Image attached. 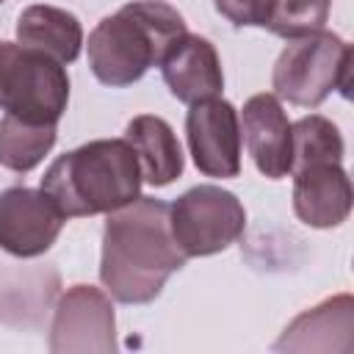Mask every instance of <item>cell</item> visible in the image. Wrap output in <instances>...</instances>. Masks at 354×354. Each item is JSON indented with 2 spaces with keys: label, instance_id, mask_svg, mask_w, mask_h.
I'll return each instance as SVG.
<instances>
[{
  "label": "cell",
  "instance_id": "1",
  "mask_svg": "<svg viewBox=\"0 0 354 354\" xmlns=\"http://www.w3.org/2000/svg\"><path fill=\"white\" fill-rule=\"evenodd\" d=\"M169 227V205L155 196H138L108 213L102 230L100 279L122 304H149L160 296L166 279L185 266Z\"/></svg>",
  "mask_w": 354,
  "mask_h": 354
},
{
  "label": "cell",
  "instance_id": "2",
  "mask_svg": "<svg viewBox=\"0 0 354 354\" xmlns=\"http://www.w3.org/2000/svg\"><path fill=\"white\" fill-rule=\"evenodd\" d=\"M141 169L124 138H97L50 163L41 191L66 218L97 216L141 196Z\"/></svg>",
  "mask_w": 354,
  "mask_h": 354
},
{
  "label": "cell",
  "instance_id": "3",
  "mask_svg": "<svg viewBox=\"0 0 354 354\" xmlns=\"http://www.w3.org/2000/svg\"><path fill=\"white\" fill-rule=\"evenodd\" d=\"M185 19L163 0H136L97 22L88 33V66L111 88L133 86L160 66L169 47L185 36Z\"/></svg>",
  "mask_w": 354,
  "mask_h": 354
},
{
  "label": "cell",
  "instance_id": "4",
  "mask_svg": "<svg viewBox=\"0 0 354 354\" xmlns=\"http://www.w3.org/2000/svg\"><path fill=\"white\" fill-rule=\"evenodd\" d=\"M271 86L277 97L301 108L321 105L335 88L348 97L351 47L332 30H315L290 39L274 64Z\"/></svg>",
  "mask_w": 354,
  "mask_h": 354
},
{
  "label": "cell",
  "instance_id": "5",
  "mask_svg": "<svg viewBox=\"0 0 354 354\" xmlns=\"http://www.w3.org/2000/svg\"><path fill=\"white\" fill-rule=\"evenodd\" d=\"M69 102V75L55 58L0 41V111L33 124H58Z\"/></svg>",
  "mask_w": 354,
  "mask_h": 354
},
{
  "label": "cell",
  "instance_id": "6",
  "mask_svg": "<svg viewBox=\"0 0 354 354\" xmlns=\"http://www.w3.org/2000/svg\"><path fill=\"white\" fill-rule=\"evenodd\" d=\"M169 227L185 257H207L241 238L246 210L227 188L194 185L169 205Z\"/></svg>",
  "mask_w": 354,
  "mask_h": 354
},
{
  "label": "cell",
  "instance_id": "7",
  "mask_svg": "<svg viewBox=\"0 0 354 354\" xmlns=\"http://www.w3.org/2000/svg\"><path fill=\"white\" fill-rule=\"evenodd\" d=\"M53 354L116 351V318L111 296L94 285H72L55 304L50 326Z\"/></svg>",
  "mask_w": 354,
  "mask_h": 354
},
{
  "label": "cell",
  "instance_id": "8",
  "mask_svg": "<svg viewBox=\"0 0 354 354\" xmlns=\"http://www.w3.org/2000/svg\"><path fill=\"white\" fill-rule=\"evenodd\" d=\"M66 216L41 188L0 191V249L14 257H39L61 235Z\"/></svg>",
  "mask_w": 354,
  "mask_h": 354
},
{
  "label": "cell",
  "instance_id": "9",
  "mask_svg": "<svg viewBox=\"0 0 354 354\" xmlns=\"http://www.w3.org/2000/svg\"><path fill=\"white\" fill-rule=\"evenodd\" d=\"M188 149L205 177H238L241 171V122L232 102L210 97L194 102L185 116Z\"/></svg>",
  "mask_w": 354,
  "mask_h": 354
},
{
  "label": "cell",
  "instance_id": "10",
  "mask_svg": "<svg viewBox=\"0 0 354 354\" xmlns=\"http://www.w3.org/2000/svg\"><path fill=\"white\" fill-rule=\"evenodd\" d=\"M241 133L257 171L268 180L290 174V122L277 94H254L243 102Z\"/></svg>",
  "mask_w": 354,
  "mask_h": 354
},
{
  "label": "cell",
  "instance_id": "11",
  "mask_svg": "<svg viewBox=\"0 0 354 354\" xmlns=\"http://www.w3.org/2000/svg\"><path fill=\"white\" fill-rule=\"evenodd\" d=\"M293 174V213L315 230L337 227L351 213V180L340 163H313Z\"/></svg>",
  "mask_w": 354,
  "mask_h": 354
},
{
  "label": "cell",
  "instance_id": "12",
  "mask_svg": "<svg viewBox=\"0 0 354 354\" xmlns=\"http://www.w3.org/2000/svg\"><path fill=\"white\" fill-rule=\"evenodd\" d=\"M160 72L169 91L185 105L218 97L224 88L218 53L205 36L196 33H185L169 47L160 61Z\"/></svg>",
  "mask_w": 354,
  "mask_h": 354
},
{
  "label": "cell",
  "instance_id": "13",
  "mask_svg": "<svg viewBox=\"0 0 354 354\" xmlns=\"http://www.w3.org/2000/svg\"><path fill=\"white\" fill-rule=\"evenodd\" d=\"M351 332H354V299L348 293H340L296 315L285 326L274 348L277 351H351Z\"/></svg>",
  "mask_w": 354,
  "mask_h": 354
},
{
  "label": "cell",
  "instance_id": "14",
  "mask_svg": "<svg viewBox=\"0 0 354 354\" xmlns=\"http://www.w3.org/2000/svg\"><path fill=\"white\" fill-rule=\"evenodd\" d=\"M124 141L136 152L144 183L160 188L174 183L183 174V166H185L183 147L166 119L152 113L133 116L124 127Z\"/></svg>",
  "mask_w": 354,
  "mask_h": 354
},
{
  "label": "cell",
  "instance_id": "15",
  "mask_svg": "<svg viewBox=\"0 0 354 354\" xmlns=\"http://www.w3.org/2000/svg\"><path fill=\"white\" fill-rule=\"evenodd\" d=\"M17 39L58 64H72L83 50V25L66 8L28 6L17 19Z\"/></svg>",
  "mask_w": 354,
  "mask_h": 354
},
{
  "label": "cell",
  "instance_id": "16",
  "mask_svg": "<svg viewBox=\"0 0 354 354\" xmlns=\"http://www.w3.org/2000/svg\"><path fill=\"white\" fill-rule=\"evenodd\" d=\"M55 138V124H33L6 113L0 119V166L25 174L44 160Z\"/></svg>",
  "mask_w": 354,
  "mask_h": 354
},
{
  "label": "cell",
  "instance_id": "17",
  "mask_svg": "<svg viewBox=\"0 0 354 354\" xmlns=\"http://www.w3.org/2000/svg\"><path fill=\"white\" fill-rule=\"evenodd\" d=\"M343 149V136L326 116L310 113L290 124V171L313 163H340Z\"/></svg>",
  "mask_w": 354,
  "mask_h": 354
},
{
  "label": "cell",
  "instance_id": "18",
  "mask_svg": "<svg viewBox=\"0 0 354 354\" xmlns=\"http://www.w3.org/2000/svg\"><path fill=\"white\" fill-rule=\"evenodd\" d=\"M329 8L332 0H274V11L266 28L282 39H299L324 30Z\"/></svg>",
  "mask_w": 354,
  "mask_h": 354
},
{
  "label": "cell",
  "instance_id": "19",
  "mask_svg": "<svg viewBox=\"0 0 354 354\" xmlns=\"http://www.w3.org/2000/svg\"><path fill=\"white\" fill-rule=\"evenodd\" d=\"M213 6L235 28H266L274 11V0H213Z\"/></svg>",
  "mask_w": 354,
  "mask_h": 354
},
{
  "label": "cell",
  "instance_id": "20",
  "mask_svg": "<svg viewBox=\"0 0 354 354\" xmlns=\"http://www.w3.org/2000/svg\"><path fill=\"white\" fill-rule=\"evenodd\" d=\"M0 3H3V0H0Z\"/></svg>",
  "mask_w": 354,
  "mask_h": 354
}]
</instances>
